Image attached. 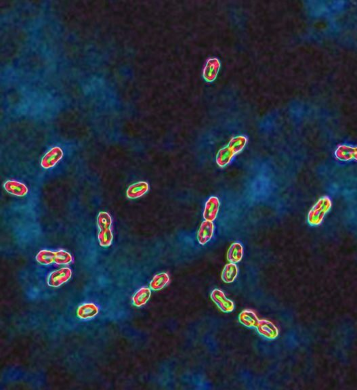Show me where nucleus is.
<instances>
[{"label":"nucleus","instance_id":"1","mask_svg":"<svg viewBox=\"0 0 357 390\" xmlns=\"http://www.w3.org/2000/svg\"><path fill=\"white\" fill-rule=\"evenodd\" d=\"M247 143L246 136L241 135L232 138L226 147L222 148L216 155V164L224 168L233 161L235 155L244 149Z\"/></svg>","mask_w":357,"mask_h":390},{"label":"nucleus","instance_id":"2","mask_svg":"<svg viewBox=\"0 0 357 390\" xmlns=\"http://www.w3.org/2000/svg\"><path fill=\"white\" fill-rule=\"evenodd\" d=\"M332 207V200L328 196H321L310 209L307 215V223L309 226H320L325 217Z\"/></svg>","mask_w":357,"mask_h":390},{"label":"nucleus","instance_id":"3","mask_svg":"<svg viewBox=\"0 0 357 390\" xmlns=\"http://www.w3.org/2000/svg\"><path fill=\"white\" fill-rule=\"evenodd\" d=\"M97 224L99 228L98 239L100 245L103 247H110L112 244L113 235L112 232V218L107 212H99L97 216Z\"/></svg>","mask_w":357,"mask_h":390},{"label":"nucleus","instance_id":"4","mask_svg":"<svg viewBox=\"0 0 357 390\" xmlns=\"http://www.w3.org/2000/svg\"><path fill=\"white\" fill-rule=\"evenodd\" d=\"M256 329L259 336L264 340L273 341L279 338L278 327L269 320H260Z\"/></svg>","mask_w":357,"mask_h":390},{"label":"nucleus","instance_id":"5","mask_svg":"<svg viewBox=\"0 0 357 390\" xmlns=\"http://www.w3.org/2000/svg\"><path fill=\"white\" fill-rule=\"evenodd\" d=\"M211 300L218 306L219 309L224 313H230L235 308L233 301L226 298L225 294L219 289H214L210 293Z\"/></svg>","mask_w":357,"mask_h":390},{"label":"nucleus","instance_id":"6","mask_svg":"<svg viewBox=\"0 0 357 390\" xmlns=\"http://www.w3.org/2000/svg\"><path fill=\"white\" fill-rule=\"evenodd\" d=\"M72 276V270L69 268H62L49 274L48 285L52 287H59L69 281Z\"/></svg>","mask_w":357,"mask_h":390},{"label":"nucleus","instance_id":"7","mask_svg":"<svg viewBox=\"0 0 357 390\" xmlns=\"http://www.w3.org/2000/svg\"><path fill=\"white\" fill-rule=\"evenodd\" d=\"M63 157V151L61 148L54 147L51 148L41 159V166L43 169L49 170L54 168Z\"/></svg>","mask_w":357,"mask_h":390},{"label":"nucleus","instance_id":"8","mask_svg":"<svg viewBox=\"0 0 357 390\" xmlns=\"http://www.w3.org/2000/svg\"><path fill=\"white\" fill-rule=\"evenodd\" d=\"M336 158L341 162H351L356 161L357 158V149L355 146L350 145H341L336 149Z\"/></svg>","mask_w":357,"mask_h":390},{"label":"nucleus","instance_id":"9","mask_svg":"<svg viewBox=\"0 0 357 390\" xmlns=\"http://www.w3.org/2000/svg\"><path fill=\"white\" fill-rule=\"evenodd\" d=\"M220 202L217 196H210L205 202L203 217L204 220L213 221L218 217Z\"/></svg>","mask_w":357,"mask_h":390},{"label":"nucleus","instance_id":"10","mask_svg":"<svg viewBox=\"0 0 357 390\" xmlns=\"http://www.w3.org/2000/svg\"><path fill=\"white\" fill-rule=\"evenodd\" d=\"M215 226L213 221L204 220L197 232V240L201 245L208 243L214 234Z\"/></svg>","mask_w":357,"mask_h":390},{"label":"nucleus","instance_id":"11","mask_svg":"<svg viewBox=\"0 0 357 390\" xmlns=\"http://www.w3.org/2000/svg\"><path fill=\"white\" fill-rule=\"evenodd\" d=\"M3 189L9 194L17 196H24L29 192V189L24 184L15 180H9L3 185Z\"/></svg>","mask_w":357,"mask_h":390},{"label":"nucleus","instance_id":"12","mask_svg":"<svg viewBox=\"0 0 357 390\" xmlns=\"http://www.w3.org/2000/svg\"><path fill=\"white\" fill-rule=\"evenodd\" d=\"M238 320L241 325L249 329H256L260 321L256 312L249 309L241 312L239 314Z\"/></svg>","mask_w":357,"mask_h":390},{"label":"nucleus","instance_id":"13","mask_svg":"<svg viewBox=\"0 0 357 390\" xmlns=\"http://www.w3.org/2000/svg\"><path fill=\"white\" fill-rule=\"evenodd\" d=\"M99 308L93 303H85L81 305L77 310V316L80 319H94L99 314Z\"/></svg>","mask_w":357,"mask_h":390},{"label":"nucleus","instance_id":"14","mask_svg":"<svg viewBox=\"0 0 357 390\" xmlns=\"http://www.w3.org/2000/svg\"><path fill=\"white\" fill-rule=\"evenodd\" d=\"M220 68V61L217 58H211L207 60L204 68L203 77L208 82H211L216 78Z\"/></svg>","mask_w":357,"mask_h":390},{"label":"nucleus","instance_id":"15","mask_svg":"<svg viewBox=\"0 0 357 390\" xmlns=\"http://www.w3.org/2000/svg\"><path fill=\"white\" fill-rule=\"evenodd\" d=\"M244 249L242 243L239 241H235L230 245L228 248L227 259L230 263L238 264L242 260Z\"/></svg>","mask_w":357,"mask_h":390},{"label":"nucleus","instance_id":"16","mask_svg":"<svg viewBox=\"0 0 357 390\" xmlns=\"http://www.w3.org/2000/svg\"><path fill=\"white\" fill-rule=\"evenodd\" d=\"M149 190V184L146 182H138L137 183L130 185L127 191L126 195L129 198L131 199H136V198L141 197L143 195L146 194Z\"/></svg>","mask_w":357,"mask_h":390},{"label":"nucleus","instance_id":"17","mask_svg":"<svg viewBox=\"0 0 357 390\" xmlns=\"http://www.w3.org/2000/svg\"><path fill=\"white\" fill-rule=\"evenodd\" d=\"M151 291L148 287H142L132 297V304L140 308L146 304L151 298Z\"/></svg>","mask_w":357,"mask_h":390},{"label":"nucleus","instance_id":"18","mask_svg":"<svg viewBox=\"0 0 357 390\" xmlns=\"http://www.w3.org/2000/svg\"><path fill=\"white\" fill-rule=\"evenodd\" d=\"M238 274H239V268H238L237 264L229 263L223 268L221 278L224 283H232L235 281Z\"/></svg>","mask_w":357,"mask_h":390},{"label":"nucleus","instance_id":"19","mask_svg":"<svg viewBox=\"0 0 357 390\" xmlns=\"http://www.w3.org/2000/svg\"><path fill=\"white\" fill-rule=\"evenodd\" d=\"M170 276L165 272L156 274L151 280L150 289L151 290L157 291L164 289L169 283Z\"/></svg>","mask_w":357,"mask_h":390},{"label":"nucleus","instance_id":"20","mask_svg":"<svg viewBox=\"0 0 357 390\" xmlns=\"http://www.w3.org/2000/svg\"><path fill=\"white\" fill-rule=\"evenodd\" d=\"M37 262L43 266H49L55 262V251L49 249H42L36 255Z\"/></svg>","mask_w":357,"mask_h":390},{"label":"nucleus","instance_id":"21","mask_svg":"<svg viewBox=\"0 0 357 390\" xmlns=\"http://www.w3.org/2000/svg\"><path fill=\"white\" fill-rule=\"evenodd\" d=\"M55 262L58 265H69L73 261V257L71 253L64 249L55 251Z\"/></svg>","mask_w":357,"mask_h":390}]
</instances>
